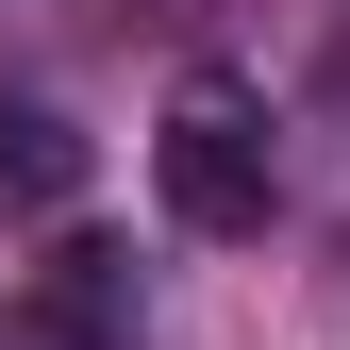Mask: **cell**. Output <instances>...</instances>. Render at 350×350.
<instances>
[{
	"instance_id": "1",
	"label": "cell",
	"mask_w": 350,
	"mask_h": 350,
	"mask_svg": "<svg viewBox=\"0 0 350 350\" xmlns=\"http://www.w3.org/2000/svg\"><path fill=\"white\" fill-rule=\"evenodd\" d=\"M150 184H167V217L184 234H267L284 217V117H267V83L250 67H184L167 83V117H150Z\"/></svg>"
},
{
	"instance_id": "2",
	"label": "cell",
	"mask_w": 350,
	"mask_h": 350,
	"mask_svg": "<svg viewBox=\"0 0 350 350\" xmlns=\"http://www.w3.org/2000/svg\"><path fill=\"white\" fill-rule=\"evenodd\" d=\"M0 350H150V300H134V250L117 234H67L51 267L0 300Z\"/></svg>"
},
{
	"instance_id": "3",
	"label": "cell",
	"mask_w": 350,
	"mask_h": 350,
	"mask_svg": "<svg viewBox=\"0 0 350 350\" xmlns=\"http://www.w3.org/2000/svg\"><path fill=\"white\" fill-rule=\"evenodd\" d=\"M83 167H100V150H83L51 100H0V234H17V217H67Z\"/></svg>"
}]
</instances>
